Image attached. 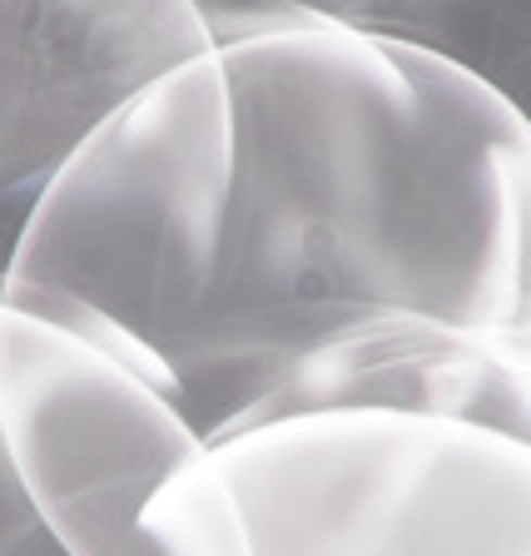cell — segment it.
<instances>
[{
  "instance_id": "4",
  "label": "cell",
  "mask_w": 531,
  "mask_h": 556,
  "mask_svg": "<svg viewBox=\"0 0 531 556\" xmlns=\"http://www.w3.org/2000/svg\"><path fill=\"white\" fill-rule=\"evenodd\" d=\"M0 447L65 556H249L179 403L50 313L0 299Z\"/></svg>"
},
{
  "instance_id": "3",
  "label": "cell",
  "mask_w": 531,
  "mask_h": 556,
  "mask_svg": "<svg viewBox=\"0 0 531 556\" xmlns=\"http://www.w3.org/2000/svg\"><path fill=\"white\" fill-rule=\"evenodd\" d=\"M249 556H531L527 438L328 407L208 442Z\"/></svg>"
},
{
  "instance_id": "7",
  "label": "cell",
  "mask_w": 531,
  "mask_h": 556,
  "mask_svg": "<svg viewBox=\"0 0 531 556\" xmlns=\"http://www.w3.org/2000/svg\"><path fill=\"white\" fill-rule=\"evenodd\" d=\"M189 11L208 46L293 25H343L452 55L497 85L527 35V0H189Z\"/></svg>"
},
{
  "instance_id": "1",
  "label": "cell",
  "mask_w": 531,
  "mask_h": 556,
  "mask_svg": "<svg viewBox=\"0 0 531 556\" xmlns=\"http://www.w3.org/2000/svg\"><path fill=\"white\" fill-rule=\"evenodd\" d=\"M229 189L208 299L169 363L204 442L293 353L372 313L527 338L531 129L517 94L438 50L343 25L214 46Z\"/></svg>"
},
{
  "instance_id": "8",
  "label": "cell",
  "mask_w": 531,
  "mask_h": 556,
  "mask_svg": "<svg viewBox=\"0 0 531 556\" xmlns=\"http://www.w3.org/2000/svg\"><path fill=\"white\" fill-rule=\"evenodd\" d=\"M0 556H65L25 502L5 447H0Z\"/></svg>"
},
{
  "instance_id": "5",
  "label": "cell",
  "mask_w": 531,
  "mask_h": 556,
  "mask_svg": "<svg viewBox=\"0 0 531 556\" xmlns=\"http://www.w3.org/2000/svg\"><path fill=\"white\" fill-rule=\"evenodd\" d=\"M204 46L189 0H0V204L30 208L119 100Z\"/></svg>"
},
{
  "instance_id": "6",
  "label": "cell",
  "mask_w": 531,
  "mask_h": 556,
  "mask_svg": "<svg viewBox=\"0 0 531 556\" xmlns=\"http://www.w3.org/2000/svg\"><path fill=\"white\" fill-rule=\"evenodd\" d=\"M328 407L438 413L527 438V338L472 333L417 313L353 318L293 353L233 428L289 413H328Z\"/></svg>"
},
{
  "instance_id": "2",
  "label": "cell",
  "mask_w": 531,
  "mask_h": 556,
  "mask_svg": "<svg viewBox=\"0 0 531 556\" xmlns=\"http://www.w3.org/2000/svg\"><path fill=\"white\" fill-rule=\"evenodd\" d=\"M229 154V85L204 46L119 100L40 185L0 299L80 328L174 397L169 363L214 278Z\"/></svg>"
}]
</instances>
